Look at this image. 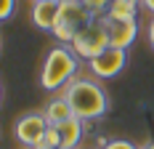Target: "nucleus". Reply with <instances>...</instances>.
I'll list each match as a JSON object with an SVG mask.
<instances>
[{
  "label": "nucleus",
  "instance_id": "obj_1",
  "mask_svg": "<svg viewBox=\"0 0 154 149\" xmlns=\"http://www.w3.org/2000/svg\"><path fill=\"white\" fill-rule=\"evenodd\" d=\"M61 93L66 96V101L72 104V109H75V115L80 120H88L91 122V120H98L109 112L106 90H104V85H98L93 77L77 74V77H72L66 83V88Z\"/></svg>",
  "mask_w": 154,
  "mask_h": 149
},
{
  "label": "nucleus",
  "instance_id": "obj_2",
  "mask_svg": "<svg viewBox=\"0 0 154 149\" xmlns=\"http://www.w3.org/2000/svg\"><path fill=\"white\" fill-rule=\"evenodd\" d=\"M77 61H80V56L69 45L51 48L45 56V64L40 69V85L45 90H64L66 83L72 77H77V67H80Z\"/></svg>",
  "mask_w": 154,
  "mask_h": 149
},
{
  "label": "nucleus",
  "instance_id": "obj_3",
  "mask_svg": "<svg viewBox=\"0 0 154 149\" xmlns=\"http://www.w3.org/2000/svg\"><path fill=\"white\" fill-rule=\"evenodd\" d=\"M93 19H96V14H93L91 8L82 5V0H61V5H59V19H56V27H53L51 35H53L61 45H69L77 37V32L85 30Z\"/></svg>",
  "mask_w": 154,
  "mask_h": 149
},
{
  "label": "nucleus",
  "instance_id": "obj_4",
  "mask_svg": "<svg viewBox=\"0 0 154 149\" xmlns=\"http://www.w3.org/2000/svg\"><path fill=\"white\" fill-rule=\"evenodd\" d=\"M69 48L85 61H91L98 53H104L109 48V32H106V24H104V16H96L85 30L77 32V37L69 43Z\"/></svg>",
  "mask_w": 154,
  "mask_h": 149
},
{
  "label": "nucleus",
  "instance_id": "obj_5",
  "mask_svg": "<svg viewBox=\"0 0 154 149\" xmlns=\"http://www.w3.org/2000/svg\"><path fill=\"white\" fill-rule=\"evenodd\" d=\"M51 128V122L45 120L43 112H27V115H21V117L14 122V138L21 144V147L27 149H35L40 144V138L45 136V131Z\"/></svg>",
  "mask_w": 154,
  "mask_h": 149
},
{
  "label": "nucleus",
  "instance_id": "obj_6",
  "mask_svg": "<svg viewBox=\"0 0 154 149\" xmlns=\"http://www.w3.org/2000/svg\"><path fill=\"white\" fill-rule=\"evenodd\" d=\"M125 64H128V51H125V48H114V45H109L104 53H98L96 59L88 61L91 72L96 74L98 80H109V77H117V74L125 69Z\"/></svg>",
  "mask_w": 154,
  "mask_h": 149
},
{
  "label": "nucleus",
  "instance_id": "obj_7",
  "mask_svg": "<svg viewBox=\"0 0 154 149\" xmlns=\"http://www.w3.org/2000/svg\"><path fill=\"white\" fill-rule=\"evenodd\" d=\"M104 24L109 32V45L114 48H130L138 37V19H114L104 14Z\"/></svg>",
  "mask_w": 154,
  "mask_h": 149
},
{
  "label": "nucleus",
  "instance_id": "obj_8",
  "mask_svg": "<svg viewBox=\"0 0 154 149\" xmlns=\"http://www.w3.org/2000/svg\"><path fill=\"white\" fill-rule=\"evenodd\" d=\"M59 5H61V0H37V3H32V11H29L32 24L43 32H53L56 19H59Z\"/></svg>",
  "mask_w": 154,
  "mask_h": 149
},
{
  "label": "nucleus",
  "instance_id": "obj_9",
  "mask_svg": "<svg viewBox=\"0 0 154 149\" xmlns=\"http://www.w3.org/2000/svg\"><path fill=\"white\" fill-rule=\"evenodd\" d=\"M59 128V136H61V149H77V144L82 141V136L88 131V120H80V117H72L56 125Z\"/></svg>",
  "mask_w": 154,
  "mask_h": 149
},
{
  "label": "nucleus",
  "instance_id": "obj_10",
  "mask_svg": "<svg viewBox=\"0 0 154 149\" xmlns=\"http://www.w3.org/2000/svg\"><path fill=\"white\" fill-rule=\"evenodd\" d=\"M43 115H45V120L51 122V125H61V122H66V120L77 117L75 109H72V104L66 101V96H53L51 101L45 104V109H43Z\"/></svg>",
  "mask_w": 154,
  "mask_h": 149
},
{
  "label": "nucleus",
  "instance_id": "obj_11",
  "mask_svg": "<svg viewBox=\"0 0 154 149\" xmlns=\"http://www.w3.org/2000/svg\"><path fill=\"white\" fill-rule=\"evenodd\" d=\"M141 11V0H109L106 16L114 19H138Z\"/></svg>",
  "mask_w": 154,
  "mask_h": 149
},
{
  "label": "nucleus",
  "instance_id": "obj_12",
  "mask_svg": "<svg viewBox=\"0 0 154 149\" xmlns=\"http://www.w3.org/2000/svg\"><path fill=\"white\" fill-rule=\"evenodd\" d=\"M59 147H61V136H59V128H56V125H51V128L45 131V136L40 138V144H37L35 149H59Z\"/></svg>",
  "mask_w": 154,
  "mask_h": 149
},
{
  "label": "nucleus",
  "instance_id": "obj_13",
  "mask_svg": "<svg viewBox=\"0 0 154 149\" xmlns=\"http://www.w3.org/2000/svg\"><path fill=\"white\" fill-rule=\"evenodd\" d=\"M101 149H138L128 138H112V141H101Z\"/></svg>",
  "mask_w": 154,
  "mask_h": 149
},
{
  "label": "nucleus",
  "instance_id": "obj_14",
  "mask_svg": "<svg viewBox=\"0 0 154 149\" xmlns=\"http://www.w3.org/2000/svg\"><path fill=\"white\" fill-rule=\"evenodd\" d=\"M14 5H16V0H0V19H3V21H8V19H11Z\"/></svg>",
  "mask_w": 154,
  "mask_h": 149
},
{
  "label": "nucleus",
  "instance_id": "obj_15",
  "mask_svg": "<svg viewBox=\"0 0 154 149\" xmlns=\"http://www.w3.org/2000/svg\"><path fill=\"white\" fill-rule=\"evenodd\" d=\"M141 8H143V11H149V14L154 16V0H141Z\"/></svg>",
  "mask_w": 154,
  "mask_h": 149
},
{
  "label": "nucleus",
  "instance_id": "obj_16",
  "mask_svg": "<svg viewBox=\"0 0 154 149\" xmlns=\"http://www.w3.org/2000/svg\"><path fill=\"white\" fill-rule=\"evenodd\" d=\"M149 43L154 48V16H152V21H149Z\"/></svg>",
  "mask_w": 154,
  "mask_h": 149
},
{
  "label": "nucleus",
  "instance_id": "obj_17",
  "mask_svg": "<svg viewBox=\"0 0 154 149\" xmlns=\"http://www.w3.org/2000/svg\"><path fill=\"white\" fill-rule=\"evenodd\" d=\"M138 149H154V141H146V144H141Z\"/></svg>",
  "mask_w": 154,
  "mask_h": 149
},
{
  "label": "nucleus",
  "instance_id": "obj_18",
  "mask_svg": "<svg viewBox=\"0 0 154 149\" xmlns=\"http://www.w3.org/2000/svg\"><path fill=\"white\" fill-rule=\"evenodd\" d=\"M32 3H37V0H32Z\"/></svg>",
  "mask_w": 154,
  "mask_h": 149
},
{
  "label": "nucleus",
  "instance_id": "obj_19",
  "mask_svg": "<svg viewBox=\"0 0 154 149\" xmlns=\"http://www.w3.org/2000/svg\"><path fill=\"white\" fill-rule=\"evenodd\" d=\"M59 149H61V147H59Z\"/></svg>",
  "mask_w": 154,
  "mask_h": 149
}]
</instances>
